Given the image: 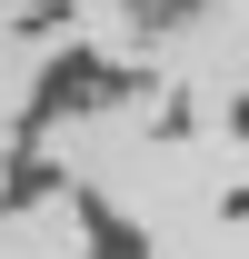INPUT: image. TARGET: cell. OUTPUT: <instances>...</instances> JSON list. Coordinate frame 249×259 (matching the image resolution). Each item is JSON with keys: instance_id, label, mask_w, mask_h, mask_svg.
I'll use <instances>...</instances> for the list:
<instances>
[{"instance_id": "1", "label": "cell", "mask_w": 249, "mask_h": 259, "mask_svg": "<svg viewBox=\"0 0 249 259\" xmlns=\"http://www.w3.org/2000/svg\"><path fill=\"white\" fill-rule=\"evenodd\" d=\"M120 10H130V30H180V20H199V0H120Z\"/></svg>"}, {"instance_id": "2", "label": "cell", "mask_w": 249, "mask_h": 259, "mask_svg": "<svg viewBox=\"0 0 249 259\" xmlns=\"http://www.w3.org/2000/svg\"><path fill=\"white\" fill-rule=\"evenodd\" d=\"M239 130H249V100H239Z\"/></svg>"}]
</instances>
